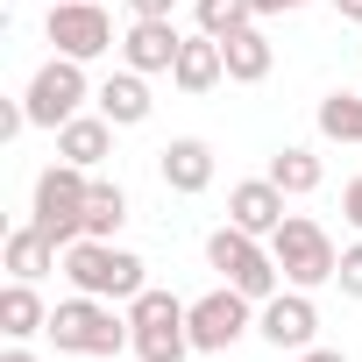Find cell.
<instances>
[{
  "instance_id": "1",
  "label": "cell",
  "mask_w": 362,
  "mask_h": 362,
  "mask_svg": "<svg viewBox=\"0 0 362 362\" xmlns=\"http://www.w3.org/2000/svg\"><path fill=\"white\" fill-rule=\"evenodd\" d=\"M128 327H135V355L142 362H185L192 355V305L170 298V291H142L128 298Z\"/></svg>"
},
{
  "instance_id": "2",
  "label": "cell",
  "mask_w": 362,
  "mask_h": 362,
  "mask_svg": "<svg viewBox=\"0 0 362 362\" xmlns=\"http://www.w3.org/2000/svg\"><path fill=\"white\" fill-rule=\"evenodd\" d=\"M64 277H71V291H86V298H142L149 284H142V256H128V249H114V242H71L64 249Z\"/></svg>"
},
{
  "instance_id": "3",
  "label": "cell",
  "mask_w": 362,
  "mask_h": 362,
  "mask_svg": "<svg viewBox=\"0 0 362 362\" xmlns=\"http://www.w3.org/2000/svg\"><path fill=\"white\" fill-rule=\"evenodd\" d=\"M50 341H57V355H121L128 341H135V327L128 320H114V305L107 298H64L57 313H50Z\"/></svg>"
},
{
  "instance_id": "4",
  "label": "cell",
  "mask_w": 362,
  "mask_h": 362,
  "mask_svg": "<svg viewBox=\"0 0 362 362\" xmlns=\"http://www.w3.org/2000/svg\"><path fill=\"white\" fill-rule=\"evenodd\" d=\"M206 263H214L235 291H249L256 305H263V298H277V277H284V270H277V256L263 249V235H249V228H235V221H228V228H214V235H206Z\"/></svg>"
},
{
  "instance_id": "5",
  "label": "cell",
  "mask_w": 362,
  "mask_h": 362,
  "mask_svg": "<svg viewBox=\"0 0 362 362\" xmlns=\"http://www.w3.org/2000/svg\"><path fill=\"white\" fill-rule=\"evenodd\" d=\"M86 192H93V177H86L78 163H64V156L36 177V228H43L57 249L86 242Z\"/></svg>"
},
{
  "instance_id": "6",
  "label": "cell",
  "mask_w": 362,
  "mask_h": 362,
  "mask_svg": "<svg viewBox=\"0 0 362 362\" xmlns=\"http://www.w3.org/2000/svg\"><path fill=\"white\" fill-rule=\"evenodd\" d=\"M270 256H277L284 284H298V291H313V284H327V277L341 270V249H334L327 228L305 221V214H284V228L270 235Z\"/></svg>"
},
{
  "instance_id": "7",
  "label": "cell",
  "mask_w": 362,
  "mask_h": 362,
  "mask_svg": "<svg viewBox=\"0 0 362 362\" xmlns=\"http://www.w3.org/2000/svg\"><path fill=\"white\" fill-rule=\"evenodd\" d=\"M86 64L78 57H50L36 78H29V93H22V107H29V128H64V121H78V107H86Z\"/></svg>"
},
{
  "instance_id": "8",
  "label": "cell",
  "mask_w": 362,
  "mask_h": 362,
  "mask_svg": "<svg viewBox=\"0 0 362 362\" xmlns=\"http://www.w3.org/2000/svg\"><path fill=\"white\" fill-rule=\"evenodd\" d=\"M249 327H256V298H249V291L221 284V291L192 298V348H199V355H221V348H235Z\"/></svg>"
},
{
  "instance_id": "9",
  "label": "cell",
  "mask_w": 362,
  "mask_h": 362,
  "mask_svg": "<svg viewBox=\"0 0 362 362\" xmlns=\"http://www.w3.org/2000/svg\"><path fill=\"white\" fill-rule=\"evenodd\" d=\"M50 43H57V57H107L114 50V22H107V8L100 0H50Z\"/></svg>"
},
{
  "instance_id": "10",
  "label": "cell",
  "mask_w": 362,
  "mask_h": 362,
  "mask_svg": "<svg viewBox=\"0 0 362 362\" xmlns=\"http://www.w3.org/2000/svg\"><path fill=\"white\" fill-rule=\"evenodd\" d=\"M256 334H263L270 348H313V334H320V313H313V298L291 284V291L263 298V313H256Z\"/></svg>"
},
{
  "instance_id": "11",
  "label": "cell",
  "mask_w": 362,
  "mask_h": 362,
  "mask_svg": "<svg viewBox=\"0 0 362 362\" xmlns=\"http://www.w3.org/2000/svg\"><path fill=\"white\" fill-rule=\"evenodd\" d=\"M177 50H185V36H177V22H170V15L135 22V29L121 36V64H128V71H142V78H149V71H170V64H177Z\"/></svg>"
},
{
  "instance_id": "12",
  "label": "cell",
  "mask_w": 362,
  "mask_h": 362,
  "mask_svg": "<svg viewBox=\"0 0 362 362\" xmlns=\"http://www.w3.org/2000/svg\"><path fill=\"white\" fill-rule=\"evenodd\" d=\"M156 170H163L170 192H206V185H214V149H206L199 135H177V142L156 149Z\"/></svg>"
},
{
  "instance_id": "13",
  "label": "cell",
  "mask_w": 362,
  "mask_h": 362,
  "mask_svg": "<svg viewBox=\"0 0 362 362\" xmlns=\"http://www.w3.org/2000/svg\"><path fill=\"white\" fill-rule=\"evenodd\" d=\"M228 221L249 228V235H277L284 228V192L270 185V177H242V185L228 192Z\"/></svg>"
},
{
  "instance_id": "14",
  "label": "cell",
  "mask_w": 362,
  "mask_h": 362,
  "mask_svg": "<svg viewBox=\"0 0 362 362\" xmlns=\"http://www.w3.org/2000/svg\"><path fill=\"white\" fill-rule=\"evenodd\" d=\"M170 78H177V93H214L221 78H228V57H221V36H185V50H177V64H170Z\"/></svg>"
},
{
  "instance_id": "15",
  "label": "cell",
  "mask_w": 362,
  "mask_h": 362,
  "mask_svg": "<svg viewBox=\"0 0 362 362\" xmlns=\"http://www.w3.org/2000/svg\"><path fill=\"white\" fill-rule=\"evenodd\" d=\"M57 156L78 163V170L107 163V156H114V121H107V114H78V121H64V128H57Z\"/></svg>"
},
{
  "instance_id": "16",
  "label": "cell",
  "mask_w": 362,
  "mask_h": 362,
  "mask_svg": "<svg viewBox=\"0 0 362 362\" xmlns=\"http://www.w3.org/2000/svg\"><path fill=\"white\" fill-rule=\"evenodd\" d=\"M93 100H100V114H107L114 128H142V121H149V107H156V100H149V86H142V71H114Z\"/></svg>"
},
{
  "instance_id": "17",
  "label": "cell",
  "mask_w": 362,
  "mask_h": 362,
  "mask_svg": "<svg viewBox=\"0 0 362 362\" xmlns=\"http://www.w3.org/2000/svg\"><path fill=\"white\" fill-rule=\"evenodd\" d=\"M0 334H8V341H29V334H50V305L36 298V284H8V291H0Z\"/></svg>"
},
{
  "instance_id": "18",
  "label": "cell",
  "mask_w": 362,
  "mask_h": 362,
  "mask_svg": "<svg viewBox=\"0 0 362 362\" xmlns=\"http://www.w3.org/2000/svg\"><path fill=\"white\" fill-rule=\"evenodd\" d=\"M221 57H228V78H235V86H256V78H270V36H263L256 22H249L242 36H228V43H221Z\"/></svg>"
},
{
  "instance_id": "19",
  "label": "cell",
  "mask_w": 362,
  "mask_h": 362,
  "mask_svg": "<svg viewBox=\"0 0 362 362\" xmlns=\"http://www.w3.org/2000/svg\"><path fill=\"white\" fill-rule=\"evenodd\" d=\"M8 270H15L22 284H36L43 270H57V242H50L36 221H29V228H15V235H8Z\"/></svg>"
},
{
  "instance_id": "20",
  "label": "cell",
  "mask_w": 362,
  "mask_h": 362,
  "mask_svg": "<svg viewBox=\"0 0 362 362\" xmlns=\"http://www.w3.org/2000/svg\"><path fill=\"white\" fill-rule=\"evenodd\" d=\"M263 177H270L284 199H305V192H320V156L291 142V149H277V156H270V170H263Z\"/></svg>"
},
{
  "instance_id": "21",
  "label": "cell",
  "mask_w": 362,
  "mask_h": 362,
  "mask_svg": "<svg viewBox=\"0 0 362 362\" xmlns=\"http://www.w3.org/2000/svg\"><path fill=\"white\" fill-rule=\"evenodd\" d=\"M128 221V192L121 185H100L93 177V192H86V235L93 242H114V228Z\"/></svg>"
},
{
  "instance_id": "22",
  "label": "cell",
  "mask_w": 362,
  "mask_h": 362,
  "mask_svg": "<svg viewBox=\"0 0 362 362\" xmlns=\"http://www.w3.org/2000/svg\"><path fill=\"white\" fill-rule=\"evenodd\" d=\"M320 135L362 142V100H355V93H327V100H320Z\"/></svg>"
},
{
  "instance_id": "23",
  "label": "cell",
  "mask_w": 362,
  "mask_h": 362,
  "mask_svg": "<svg viewBox=\"0 0 362 362\" xmlns=\"http://www.w3.org/2000/svg\"><path fill=\"white\" fill-rule=\"evenodd\" d=\"M249 22H256L249 0H199V29H206V36H221V43H228V36H242Z\"/></svg>"
},
{
  "instance_id": "24",
  "label": "cell",
  "mask_w": 362,
  "mask_h": 362,
  "mask_svg": "<svg viewBox=\"0 0 362 362\" xmlns=\"http://www.w3.org/2000/svg\"><path fill=\"white\" fill-rule=\"evenodd\" d=\"M334 284H341L348 298H362V242H355V249H341V270H334Z\"/></svg>"
},
{
  "instance_id": "25",
  "label": "cell",
  "mask_w": 362,
  "mask_h": 362,
  "mask_svg": "<svg viewBox=\"0 0 362 362\" xmlns=\"http://www.w3.org/2000/svg\"><path fill=\"white\" fill-rule=\"evenodd\" d=\"M341 214H348V228L362 235V177H348V192H341Z\"/></svg>"
},
{
  "instance_id": "26",
  "label": "cell",
  "mask_w": 362,
  "mask_h": 362,
  "mask_svg": "<svg viewBox=\"0 0 362 362\" xmlns=\"http://www.w3.org/2000/svg\"><path fill=\"white\" fill-rule=\"evenodd\" d=\"M128 8H135V22H156V15H170V8H177V0H128Z\"/></svg>"
},
{
  "instance_id": "27",
  "label": "cell",
  "mask_w": 362,
  "mask_h": 362,
  "mask_svg": "<svg viewBox=\"0 0 362 362\" xmlns=\"http://www.w3.org/2000/svg\"><path fill=\"white\" fill-rule=\"evenodd\" d=\"M298 362H348L341 348H298Z\"/></svg>"
},
{
  "instance_id": "28",
  "label": "cell",
  "mask_w": 362,
  "mask_h": 362,
  "mask_svg": "<svg viewBox=\"0 0 362 362\" xmlns=\"http://www.w3.org/2000/svg\"><path fill=\"white\" fill-rule=\"evenodd\" d=\"M249 8H256V15H284V8H291V0H249Z\"/></svg>"
},
{
  "instance_id": "29",
  "label": "cell",
  "mask_w": 362,
  "mask_h": 362,
  "mask_svg": "<svg viewBox=\"0 0 362 362\" xmlns=\"http://www.w3.org/2000/svg\"><path fill=\"white\" fill-rule=\"evenodd\" d=\"M334 8H341V22H362V0H334Z\"/></svg>"
},
{
  "instance_id": "30",
  "label": "cell",
  "mask_w": 362,
  "mask_h": 362,
  "mask_svg": "<svg viewBox=\"0 0 362 362\" xmlns=\"http://www.w3.org/2000/svg\"><path fill=\"white\" fill-rule=\"evenodd\" d=\"M0 362H36V355H29V348H22V341H15V348H8V355H0Z\"/></svg>"
},
{
  "instance_id": "31",
  "label": "cell",
  "mask_w": 362,
  "mask_h": 362,
  "mask_svg": "<svg viewBox=\"0 0 362 362\" xmlns=\"http://www.w3.org/2000/svg\"><path fill=\"white\" fill-rule=\"evenodd\" d=\"M291 8H305V0H291Z\"/></svg>"
}]
</instances>
